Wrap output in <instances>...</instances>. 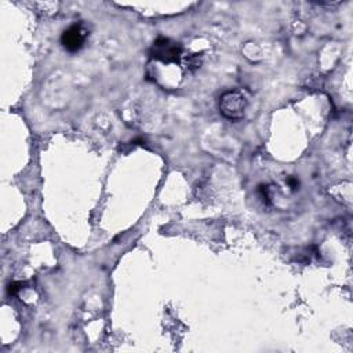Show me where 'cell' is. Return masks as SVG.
<instances>
[{
	"instance_id": "5",
	"label": "cell",
	"mask_w": 353,
	"mask_h": 353,
	"mask_svg": "<svg viewBox=\"0 0 353 353\" xmlns=\"http://www.w3.org/2000/svg\"><path fill=\"white\" fill-rule=\"evenodd\" d=\"M288 185L292 188V189H296L299 186V181L295 179V178H288Z\"/></svg>"
},
{
	"instance_id": "2",
	"label": "cell",
	"mask_w": 353,
	"mask_h": 353,
	"mask_svg": "<svg viewBox=\"0 0 353 353\" xmlns=\"http://www.w3.org/2000/svg\"><path fill=\"white\" fill-rule=\"evenodd\" d=\"M247 108V99L244 94L239 90L226 91L219 101L221 113L230 120H239L244 116Z\"/></svg>"
},
{
	"instance_id": "3",
	"label": "cell",
	"mask_w": 353,
	"mask_h": 353,
	"mask_svg": "<svg viewBox=\"0 0 353 353\" xmlns=\"http://www.w3.org/2000/svg\"><path fill=\"white\" fill-rule=\"evenodd\" d=\"M88 34H90V30L85 26V23L76 22L62 32L61 44L66 51L77 52L84 47L85 40L88 39Z\"/></svg>"
},
{
	"instance_id": "1",
	"label": "cell",
	"mask_w": 353,
	"mask_h": 353,
	"mask_svg": "<svg viewBox=\"0 0 353 353\" xmlns=\"http://www.w3.org/2000/svg\"><path fill=\"white\" fill-rule=\"evenodd\" d=\"M182 51L183 48L179 43H175L168 37H159L152 44L150 57L165 63H179Z\"/></svg>"
},
{
	"instance_id": "4",
	"label": "cell",
	"mask_w": 353,
	"mask_h": 353,
	"mask_svg": "<svg viewBox=\"0 0 353 353\" xmlns=\"http://www.w3.org/2000/svg\"><path fill=\"white\" fill-rule=\"evenodd\" d=\"M21 287H22V283H19V281L11 283V284L8 285V294H10V295H15V294L21 290Z\"/></svg>"
}]
</instances>
